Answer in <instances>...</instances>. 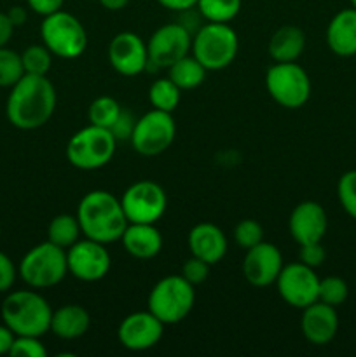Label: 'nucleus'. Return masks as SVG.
<instances>
[{"instance_id": "nucleus-35", "label": "nucleus", "mask_w": 356, "mask_h": 357, "mask_svg": "<svg viewBox=\"0 0 356 357\" xmlns=\"http://www.w3.org/2000/svg\"><path fill=\"white\" fill-rule=\"evenodd\" d=\"M13 357H45L47 349L40 342V337H16L10 347Z\"/></svg>"}, {"instance_id": "nucleus-41", "label": "nucleus", "mask_w": 356, "mask_h": 357, "mask_svg": "<svg viewBox=\"0 0 356 357\" xmlns=\"http://www.w3.org/2000/svg\"><path fill=\"white\" fill-rule=\"evenodd\" d=\"M13 33H14V24L10 23L7 13H2V10H0V47L7 45V42L13 38Z\"/></svg>"}, {"instance_id": "nucleus-24", "label": "nucleus", "mask_w": 356, "mask_h": 357, "mask_svg": "<svg viewBox=\"0 0 356 357\" xmlns=\"http://www.w3.org/2000/svg\"><path fill=\"white\" fill-rule=\"evenodd\" d=\"M306 47V33L295 24H283L269 38L267 51L274 63L297 61Z\"/></svg>"}, {"instance_id": "nucleus-37", "label": "nucleus", "mask_w": 356, "mask_h": 357, "mask_svg": "<svg viewBox=\"0 0 356 357\" xmlns=\"http://www.w3.org/2000/svg\"><path fill=\"white\" fill-rule=\"evenodd\" d=\"M327 258V251L321 246V243H309L299 246V261H302L304 265L311 268L321 267Z\"/></svg>"}, {"instance_id": "nucleus-46", "label": "nucleus", "mask_w": 356, "mask_h": 357, "mask_svg": "<svg viewBox=\"0 0 356 357\" xmlns=\"http://www.w3.org/2000/svg\"><path fill=\"white\" fill-rule=\"evenodd\" d=\"M351 6L355 7V9H356V0H351Z\"/></svg>"}, {"instance_id": "nucleus-4", "label": "nucleus", "mask_w": 356, "mask_h": 357, "mask_svg": "<svg viewBox=\"0 0 356 357\" xmlns=\"http://www.w3.org/2000/svg\"><path fill=\"white\" fill-rule=\"evenodd\" d=\"M239 38L229 23L206 21L192 37V56L208 72L227 68L236 59Z\"/></svg>"}, {"instance_id": "nucleus-39", "label": "nucleus", "mask_w": 356, "mask_h": 357, "mask_svg": "<svg viewBox=\"0 0 356 357\" xmlns=\"http://www.w3.org/2000/svg\"><path fill=\"white\" fill-rule=\"evenodd\" d=\"M135 124H136V119L133 117L128 110H124V108H122L121 115H119L117 121L114 122V126L110 128V131H112V135L115 136V139H117V142H121V139H129L133 135V129H135Z\"/></svg>"}, {"instance_id": "nucleus-12", "label": "nucleus", "mask_w": 356, "mask_h": 357, "mask_svg": "<svg viewBox=\"0 0 356 357\" xmlns=\"http://www.w3.org/2000/svg\"><path fill=\"white\" fill-rule=\"evenodd\" d=\"M192 49V33L180 23H168L157 28L147 42L149 68H170L173 63L187 56ZM147 68V70H149Z\"/></svg>"}, {"instance_id": "nucleus-40", "label": "nucleus", "mask_w": 356, "mask_h": 357, "mask_svg": "<svg viewBox=\"0 0 356 357\" xmlns=\"http://www.w3.org/2000/svg\"><path fill=\"white\" fill-rule=\"evenodd\" d=\"M63 3H65V0H27L28 9H31L42 17L63 9Z\"/></svg>"}, {"instance_id": "nucleus-6", "label": "nucleus", "mask_w": 356, "mask_h": 357, "mask_svg": "<svg viewBox=\"0 0 356 357\" xmlns=\"http://www.w3.org/2000/svg\"><path fill=\"white\" fill-rule=\"evenodd\" d=\"M195 303L194 286L185 278L173 274L166 275L150 289L147 307L150 312L166 324H177L192 312Z\"/></svg>"}, {"instance_id": "nucleus-21", "label": "nucleus", "mask_w": 356, "mask_h": 357, "mask_svg": "<svg viewBox=\"0 0 356 357\" xmlns=\"http://www.w3.org/2000/svg\"><path fill=\"white\" fill-rule=\"evenodd\" d=\"M121 241L128 255L136 260H152L163 250V236L156 223H128Z\"/></svg>"}, {"instance_id": "nucleus-29", "label": "nucleus", "mask_w": 356, "mask_h": 357, "mask_svg": "<svg viewBox=\"0 0 356 357\" xmlns=\"http://www.w3.org/2000/svg\"><path fill=\"white\" fill-rule=\"evenodd\" d=\"M121 112L122 107L115 98L100 96L91 101L89 108H87V121L93 126L110 129L114 126V122L119 119Z\"/></svg>"}, {"instance_id": "nucleus-14", "label": "nucleus", "mask_w": 356, "mask_h": 357, "mask_svg": "<svg viewBox=\"0 0 356 357\" xmlns=\"http://www.w3.org/2000/svg\"><path fill=\"white\" fill-rule=\"evenodd\" d=\"M276 288L279 296L295 309H306L311 303L318 302V289H320V278L314 268L307 267L302 261L283 265Z\"/></svg>"}, {"instance_id": "nucleus-9", "label": "nucleus", "mask_w": 356, "mask_h": 357, "mask_svg": "<svg viewBox=\"0 0 356 357\" xmlns=\"http://www.w3.org/2000/svg\"><path fill=\"white\" fill-rule=\"evenodd\" d=\"M267 93L279 107L297 110L311 98V79L297 61L274 63L265 73Z\"/></svg>"}, {"instance_id": "nucleus-13", "label": "nucleus", "mask_w": 356, "mask_h": 357, "mask_svg": "<svg viewBox=\"0 0 356 357\" xmlns=\"http://www.w3.org/2000/svg\"><path fill=\"white\" fill-rule=\"evenodd\" d=\"M68 274L82 282L101 281L110 272L112 258L107 244L93 239H79L66 250Z\"/></svg>"}, {"instance_id": "nucleus-28", "label": "nucleus", "mask_w": 356, "mask_h": 357, "mask_svg": "<svg viewBox=\"0 0 356 357\" xmlns=\"http://www.w3.org/2000/svg\"><path fill=\"white\" fill-rule=\"evenodd\" d=\"M181 98V89L168 77V79H157L152 82L149 89V100L150 105L157 110L170 112L173 114L175 108L178 107Z\"/></svg>"}, {"instance_id": "nucleus-33", "label": "nucleus", "mask_w": 356, "mask_h": 357, "mask_svg": "<svg viewBox=\"0 0 356 357\" xmlns=\"http://www.w3.org/2000/svg\"><path fill=\"white\" fill-rule=\"evenodd\" d=\"M337 197L342 209L356 220V169L346 171L337 183Z\"/></svg>"}, {"instance_id": "nucleus-23", "label": "nucleus", "mask_w": 356, "mask_h": 357, "mask_svg": "<svg viewBox=\"0 0 356 357\" xmlns=\"http://www.w3.org/2000/svg\"><path fill=\"white\" fill-rule=\"evenodd\" d=\"M91 326V316L84 307L70 303L52 310L49 331L61 340H75L84 337Z\"/></svg>"}, {"instance_id": "nucleus-47", "label": "nucleus", "mask_w": 356, "mask_h": 357, "mask_svg": "<svg viewBox=\"0 0 356 357\" xmlns=\"http://www.w3.org/2000/svg\"><path fill=\"white\" fill-rule=\"evenodd\" d=\"M0 232H2V227H0Z\"/></svg>"}, {"instance_id": "nucleus-7", "label": "nucleus", "mask_w": 356, "mask_h": 357, "mask_svg": "<svg viewBox=\"0 0 356 357\" xmlns=\"http://www.w3.org/2000/svg\"><path fill=\"white\" fill-rule=\"evenodd\" d=\"M117 139L110 129L100 126H86L73 132L66 143V159L73 167L82 171L101 169L112 160Z\"/></svg>"}, {"instance_id": "nucleus-1", "label": "nucleus", "mask_w": 356, "mask_h": 357, "mask_svg": "<svg viewBox=\"0 0 356 357\" xmlns=\"http://www.w3.org/2000/svg\"><path fill=\"white\" fill-rule=\"evenodd\" d=\"M56 87L47 75L24 73L7 96V121L17 129L34 131L51 121L56 110Z\"/></svg>"}, {"instance_id": "nucleus-42", "label": "nucleus", "mask_w": 356, "mask_h": 357, "mask_svg": "<svg viewBox=\"0 0 356 357\" xmlns=\"http://www.w3.org/2000/svg\"><path fill=\"white\" fill-rule=\"evenodd\" d=\"M14 338H16L14 331L7 324H0V356L9 354L10 347L14 344Z\"/></svg>"}, {"instance_id": "nucleus-32", "label": "nucleus", "mask_w": 356, "mask_h": 357, "mask_svg": "<svg viewBox=\"0 0 356 357\" xmlns=\"http://www.w3.org/2000/svg\"><path fill=\"white\" fill-rule=\"evenodd\" d=\"M349 288L348 282L337 275H328V278L320 279V289H318V300L327 305L339 307L348 300Z\"/></svg>"}, {"instance_id": "nucleus-10", "label": "nucleus", "mask_w": 356, "mask_h": 357, "mask_svg": "<svg viewBox=\"0 0 356 357\" xmlns=\"http://www.w3.org/2000/svg\"><path fill=\"white\" fill-rule=\"evenodd\" d=\"M177 135V124L170 112L152 108L136 119L135 129L129 138L135 152L145 157H156L166 152Z\"/></svg>"}, {"instance_id": "nucleus-17", "label": "nucleus", "mask_w": 356, "mask_h": 357, "mask_svg": "<svg viewBox=\"0 0 356 357\" xmlns=\"http://www.w3.org/2000/svg\"><path fill=\"white\" fill-rule=\"evenodd\" d=\"M281 268V251L274 244L265 243V241H262L257 246L246 250V255L243 258V265H241L244 279L253 288H267V286L274 284Z\"/></svg>"}, {"instance_id": "nucleus-36", "label": "nucleus", "mask_w": 356, "mask_h": 357, "mask_svg": "<svg viewBox=\"0 0 356 357\" xmlns=\"http://www.w3.org/2000/svg\"><path fill=\"white\" fill-rule=\"evenodd\" d=\"M209 267H212L209 264H206V261L192 257V258H188V260L184 264V267H181V278L187 279L192 286L202 284V282L208 279Z\"/></svg>"}, {"instance_id": "nucleus-25", "label": "nucleus", "mask_w": 356, "mask_h": 357, "mask_svg": "<svg viewBox=\"0 0 356 357\" xmlns=\"http://www.w3.org/2000/svg\"><path fill=\"white\" fill-rule=\"evenodd\" d=\"M206 72H208V70H206L194 56L187 54L168 68V77H170L181 91H191L205 82Z\"/></svg>"}, {"instance_id": "nucleus-8", "label": "nucleus", "mask_w": 356, "mask_h": 357, "mask_svg": "<svg viewBox=\"0 0 356 357\" xmlns=\"http://www.w3.org/2000/svg\"><path fill=\"white\" fill-rule=\"evenodd\" d=\"M42 44L61 59H75L84 54L87 47V33L79 17L66 10L44 16L40 24Z\"/></svg>"}, {"instance_id": "nucleus-19", "label": "nucleus", "mask_w": 356, "mask_h": 357, "mask_svg": "<svg viewBox=\"0 0 356 357\" xmlns=\"http://www.w3.org/2000/svg\"><path fill=\"white\" fill-rule=\"evenodd\" d=\"M302 310L300 330H302L304 338L313 345L330 344L339 331V316L335 312V307L318 300Z\"/></svg>"}, {"instance_id": "nucleus-11", "label": "nucleus", "mask_w": 356, "mask_h": 357, "mask_svg": "<svg viewBox=\"0 0 356 357\" xmlns=\"http://www.w3.org/2000/svg\"><path fill=\"white\" fill-rule=\"evenodd\" d=\"M121 204L129 223H157L166 213L168 195L156 181L142 180L126 188Z\"/></svg>"}, {"instance_id": "nucleus-2", "label": "nucleus", "mask_w": 356, "mask_h": 357, "mask_svg": "<svg viewBox=\"0 0 356 357\" xmlns=\"http://www.w3.org/2000/svg\"><path fill=\"white\" fill-rule=\"evenodd\" d=\"M75 216L80 223L82 236L101 244L121 241L129 223L121 199L107 190L87 192L80 199Z\"/></svg>"}, {"instance_id": "nucleus-15", "label": "nucleus", "mask_w": 356, "mask_h": 357, "mask_svg": "<svg viewBox=\"0 0 356 357\" xmlns=\"http://www.w3.org/2000/svg\"><path fill=\"white\" fill-rule=\"evenodd\" d=\"M164 335V323H161L149 309L133 312L121 321L117 338L128 351L143 352L156 347Z\"/></svg>"}, {"instance_id": "nucleus-43", "label": "nucleus", "mask_w": 356, "mask_h": 357, "mask_svg": "<svg viewBox=\"0 0 356 357\" xmlns=\"http://www.w3.org/2000/svg\"><path fill=\"white\" fill-rule=\"evenodd\" d=\"M159 6H163L164 9L175 10V13H180V10L191 9V7H195L198 0H157Z\"/></svg>"}, {"instance_id": "nucleus-30", "label": "nucleus", "mask_w": 356, "mask_h": 357, "mask_svg": "<svg viewBox=\"0 0 356 357\" xmlns=\"http://www.w3.org/2000/svg\"><path fill=\"white\" fill-rule=\"evenodd\" d=\"M21 63L28 75H47L52 65V52L44 44L28 45L21 52Z\"/></svg>"}, {"instance_id": "nucleus-3", "label": "nucleus", "mask_w": 356, "mask_h": 357, "mask_svg": "<svg viewBox=\"0 0 356 357\" xmlns=\"http://www.w3.org/2000/svg\"><path fill=\"white\" fill-rule=\"evenodd\" d=\"M0 314L3 324H7L16 337H42L51 328V305L34 288L10 291L3 298Z\"/></svg>"}, {"instance_id": "nucleus-22", "label": "nucleus", "mask_w": 356, "mask_h": 357, "mask_svg": "<svg viewBox=\"0 0 356 357\" xmlns=\"http://www.w3.org/2000/svg\"><path fill=\"white\" fill-rule=\"evenodd\" d=\"M327 45L341 58L356 56V9H342L327 26Z\"/></svg>"}, {"instance_id": "nucleus-26", "label": "nucleus", "mask_w": 356, "mask_h": 357, "mask_svg": "<svg viewBox=\"0 0 356 357\" xmlns=\"http://www.w3.org/2000/svg\"><path fill=\"white\" fill-rule=\"evenodd\" d=\"M80 223L75 215H58L51 220L47 227V241L56 246L68 250L80 239Z\"/></svg>"}, {"instance_id": "nucleus-31", "label": "nucleus", "mask_w": 356, "mask_h": 357, "mask_svg": "<svg viewBox=\"0 0 356 357\" xmlns=\"http://www.w3.org/2000/svg\"><path fill=\"white\" fill-rule=\"evenodd\" d=\"M24 75L20 52L7 45L0 47V87H13Z\"/></svg>"}, {"instance_id": "nucleus-18", "label": "nucleus", "mask_w": 356, "mask_h": 357, "mask_svg": "<svg viewBox=\"0 0 356 357\" xmlns=\"http://www.w3.org/2000/svg\"><path fill=\"white\" fill-rule=\"evenodd\" d=\"M328 229V216L316 201H302L293 208L288 218V230L299 246L321 243Z\"/></svg>"}, {"instance_id": "nucleus-27", "label": "nucleus", "mask_w": 356, "mask_h": 357, "mask_svg": "<svg viewBox=\"0 0 356 357\" xmlns=\"http://www.w3.org/2000/svg\"><path fill=\"white\" fill-rule=\"evenodd\" d=\"M243 0H198L195 7L209 23H230L239 14Z\"/></svg>"}, {"instance_id": "nucleus-20", "label": "nucleus", "mask_w": 356, "mask_h": 357, "mask_svg": "<svg viewBox=\"0 0 356 357\" xmlns=\"http://www.w3.org/2000/svg\"><path fill=\"white\" fill-rule=\"evenodd\" d=\"M187 244L192 257L209 265L218 264L227 253V237L223 230L215 223L202 222L192 227L187 237Z\"/></svg>"}, {"instance_id": "nucleus-5", "label": "nucleus", "mask_w": 356, "mask_h": 357, "mask_svg": "<svg viewBox=\"0 0 356 357\" xmlns=\"http://www.w3.org/2000/svg\"><path fill=\"white\" fill-rule=\"evenodd\" d=\"M68 274L66 265V250L56 244L45 243L37 244L27 251L17 265V275L21 281L34 289H47L59 284Z\"/></svg>"}, {"instance_id": "nucleus-34", "label": "nucleus", "mask_w": 356, "mask_h": 357, "mask_svg": "<svg viewBox=\"0 0 356 357\" xmlns=\"http://www.w3.org/2000/svg\"><path fill=\"white\" fill-rule=\"evenodd\" d=\"M234 239H236L237 246L246 251L264 241V229L257 220L244 218L234 229Z\"/></svg>"}, {"instance_id": "nucleus-38", "label": "nucleus", "mask_w": 356, "mask_h": 357, "mask_svg": "<svg viewBox=\"0 0 356 357\" xmlns=\"http://www.w3.org/2000/svg\"><path fill=\"white\" fill-rule=\"evenodd\" d=\"M16 278L17 267L3 251H0V293L10 291V288L16 282Z\"/></svg>"}, {"instance_id": "nucleus-16", "label": "nucleus", "mask_w": 356, "mask_h": 357, "mask_svg": "<svg viewBox=\"0 0 356 357\" xmlns=\"http://www.w3.org/2000/svg\"><path fill=\"white\" fill-rule=\"evenodd\" d=\"M108 61L112 68L124 77H136L149 68L147 42L133 31H121L108 44Z\"/></svg>"}, {"instance_id": "nucleus-44", "label": "nucleus", "mask_w": 356, "mask_h": 357, "mask_svg": "<svg viewBox=\"0 0 356 357\" xmlns=\"http://www.w3.org/2000/svg\"><path fill=\"white\" fill-rule=\"evenodd\" d=\"M7 16H9L10 23L16 26H23L28 20V10L24 9L23 6H13L9 10H7Z\"/></svg>"}, {"instance_id": "nucleus-45", "label": "nucleus", "mask_w": 356, "mask_h": 357, "mask_svg": "<svg viewBox=\"0 0 356 357\" xmlns=\"http://www.w3.org/2000/svg\"><path fill=\"white\" fill-rule=\"evenodd\" d=\"M98 2H100V6L103 7V9L115 13V10L124 9V7L129 3V0H98Z\"/></svg>"}]
</instances>
